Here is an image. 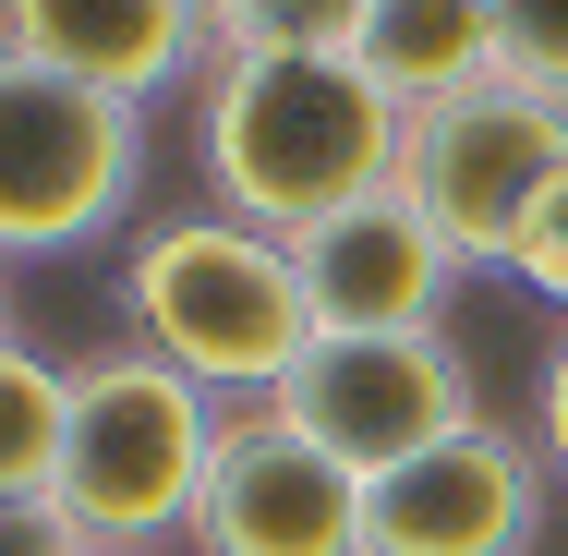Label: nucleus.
<instances>
[{
    "label": "nucleus",
    "instance_id": "1",
    "mask_svg": "<svg viewBox=\"0 0 568 556\" xmlns=\"http://www.w3.org/2000/svg\"><path fill=\"white\" fill-rule=\"evenodd\" d=\"M399 133L412 110L351 61V49H219L206 110H194V158L206 194L254 230H315L351 194L399 182Z\"/></svg>",
    "mask_w": 568,
    "mask_h": 556
},
{
    "label": "nucleus",
    "instance_id": "2",
    "mask_svg": "<svg viewBox=\"0 0 568 556\" xmlns=\"http://www.w3.org/2000/svg\"><path fill=\"white\" fill-rule=\"evenodd\" d=\"M121 303H133V351L182 363L206 400L219 387H254L278 400V375L315 351V303H303V266L291 242L230 206H194V219H158L121 266Z\"/></svg>",
    "mask_w": 568,
    "mask_h": 556
},
{
    "label": "nucleus",
    "instance_id": "3",
    "mask_svg": "<svg viewBox=\"0 0 568 556\" xmlns=\"http://www.w3.org/2000/svg\"><path fill=\"white\" fill-rule=\"evenodd\" d=\"M219 424L230 412L182 375V363H158V351H98V363H73V424H61L49 508L73 520L85 556L170 545V533H194Z\"/></svg>",
    "mask_w": 568,
    "mask_h": 556
},
{
    "label": "nucleus",
    "instance_id": "4",
    "mask_svg": "<svg viewBox=\"0 0 568 556\" xmlns=\"http://www.w3.org/2000/svg\"><path fill=\"white\" fill-rule=\"evenodd\" d=\"M133 182H145V110L0 49V266L98 242L133 206Z\"/></svg>",
    "mask_w": 568,
    "mask_h": 556
},
{
    "label": "nucleus",
    "instance_id": "5",
    "mask_svg": "<svg viewBox=\"0 0 568 556\" xmlns=\"http://www.w3.org/2000/svg\"><path fill=\"white\" fill-rule=\"evenodd\" d=\"M568 170V98L532 73H484L399 133V194L436 219L459 266H508V242L532 219V194Z\"/></svg>",
    "mask_w": 568,
    "mask_h": 556
},
{
    "label": "nucleus",
    "instance_id": "6",
    "mask_svg": "<svg viewBox=\"0 0 568 556\" xmlns=\"http://www.w3.org/2000/svg\"><path fill=\"white\" fill-rule=\"evenodd\" d=\"M266 412H278L291 436H315L339 472L387 484L399 459L471 436V424H484V387H471V363H459L448 327H387V338H315V351L278 375Z\"/></svg>",
    "mask_w": 568,
    "mask_h": 556
},
{
    "label": "nucleus",
    "instance_id": "7",
    "mask_svg": "<svg viewBox=\"0 0 568 556\" xmlns=\"http://www.w3.org/2000/svg\"><path fill=\"white\" fill-rule=\"evenodd\" d=\"M194 556H363V472H339L315 436H291L266 400L219 424L206 496H194Z\"/></svg>",
    "mask_w": 568,
    "mask_h": 556
},
{
    "label": "nucleus",
    "instance_id": "8",
    "mask_svg": "<svg viewBox=\"0 0 568 556\" xmlns=\"http://www.w3.org/2000/svg\"><path fill=\"white\" fill-rule=\"evenodd\" d=\"M532 533H545V447L508 436L496 412L363 484V556H532Z\"/></svg>",
    "mask_w": 568,
    "mask_h": 556
},
{
    "label": "nucleus",
    "instance_id": "9",
    "mask_svg": "<svg viewBox=\"0 0 568 556\" xmlns=\"http://www.w3.org/2000/svg\"><path fill=\"white\" fill-rule=\"evenodd\" d=\"M291 266H303V303L315 338H387V327H436L448 315L459 254L436 242V219L387 182V194H351L339 219L291 230Z\"/></svg>",
    "mask_w": 568,
    "mask_h": 556
},
{
    "label": "nucleus",
    "instance_id": "10",
    "mask_svg": "<svg viewBox=\"0 0 568 556\" xmlns=\"http://www.w3.org/2000/svg\"><path fill=\"white\" fill-rule=\"evenodd\" d=\"M0 49H24V61H49V73H73V85L145 110L158 85L194 73L206 24H194L182 0H0Z\"/></svg>",
    "mask_w": 568,
    "mask_h": 556
},
{
    "label": "nucleus",
    "instance_id": "11",
    "mask_svg": "<svg viewBox=\"0 0 568 556\" xmlns=\"http://www.w3.org/2000/svg\"><path fill=\"white\" fill-rule=\"evenodd\" d=\"M351 61L399 110H436V98H459V85L496 73V12L484 0H375L363 37H351Z\"/></svg>",
    "mask_w": 568,
    "mask_h": 556
},
{
    "label": "nucleus",
    "instance_id": "12",
    "mask_svg": "<svg viewBox=\"0 0 568 556\" xmlns=\"http://www.w3.org/2000/svg\"><path fill=\"white\" fill-rule=\"evenodd\" d=\"M61 424H73V375L37 363L24 338H0V496H49Z\"/></svg>",
    "mask_w": 568,
    "mask_h": 556
},
{
    "label": "nucleus",
    "instance_id": "13",
    "mask_svg": "<svg viewBox=\"0 0 568 556\" xmlns=\"http://www.w3.org/2000/svg\"><path fill=\"white\" fill-rule=\"evenodd\" d=\"M375 0H230L219 49H351Z\"/></svg>",
    "mask_w": 568,
    "mask_h": 556
},
{
    "label": "nucleus",
    "instance_id": "14",
    "mask_svg": "<svg viewBox=\"0 0 568 556\" xmlns=\"http://www.w3.org/2000/svg\"><path fill=\"white\" fill-rule=\"evenodd\" d=\"M496 12V73H532L568 98V0H484Z\"/></svg>",
    "mask_w": 568,
    "mask_h": 556
},
{
    "label": "nucleus",
    "instance_id": "15",
    "mask_svg": "<svg viewBox=\"0 0 568 556\" xmlns=\"http://www.w3.org/2000/svg\"><path fill=\"white\" fill-rule=\"evenodd\" d=\"M508 279L545 291V303H568V170L532 194V219H520V242H508Z\"/></svg>",
    "mask_w": 568,
    "mask_h": 556
},
{
    "label": "nucleus",
    "instance_id": "16",
    "mask_svg": "<svg viewBox=\"0 0 568 556\" xmlns=\"http://www.w3.org/2000/svg\"><path fill=\"white\" fill-rule=\"evenodd\" d=\"M0 556H85L49 496H0Z\"/></svg>",
    "mask_w": 568,
    "mask_h": 556
},
{
    "label": "nucleus",
    "instance_id": "17",
    "mask_svg": "<svg viewBox=\"0 0 568 556\" xmlns=\"http://www.w3.org/2000/svg\"><path fill=\"white\" fill-rule=\"evenodd\" d=\"M532 447H545V472L568 484V338L545 351V375H532Z\"/></svg>",
    "mask_w": 568,
    "mask_h": 556
},
{
    "label": "nucleus",
    "instance_id": "18",
    "mask_svg": "<svg viewBox=\"0 0 568 556\" xmlns=\"http://www.w3.org/2000/svg\"><path fill=\"white\" fill-rule=\"evenodd\" d=\"M182 12H194V24H206V37H219V24H230V0H182Z\"/></svg>",
    "mask_w": 568,
    "mask_h": 556
},
{
    "label": "nucleus",
    "instance_id": "19",
    "mask_svg": "<svg viewBox=\"0 0 568 556\" xmlns=\"http://www.w3.org/2000/svg\"><path fill=\"white\" fill-rule=\"evenodd\" d=\"M0 338H12V315H0Z\"/></svg>",
    "mask_w": 568,
    "mask_h": 556
}]
</instances>
